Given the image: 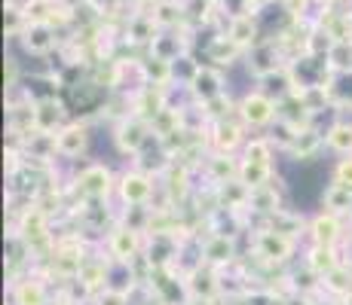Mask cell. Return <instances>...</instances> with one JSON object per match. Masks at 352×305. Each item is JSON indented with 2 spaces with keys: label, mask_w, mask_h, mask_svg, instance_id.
<instances>
[{
  "label": "cell",
  "mask_w": 352,
  "mask_h": 305,
  "mask_svg": "<svg viewBox=\"0 0 352 305\" xmlns=\"http://www.w3.org/2000/svg\"><path fill=\"white\" fill-rule=\"evenodd\" d=\"M129 37L138 40V43H144V40L157 37V19H147V16H135L132 22H129Z\"/></svg>",
  "instance_id": "29"
},
{
  "label": "cell",
  "mask_w": 352,
  "mask_h": 305,
  "mask_svg": "<svg viewBox=\"0 0 352 305\" xmlns=\"http://www.w3.org/2000/svg\"><path fill=\"white\" fill-rule=\"evenodd\" d=\"M349 22H352V16H349Z\"/></svg>",
  "instance_id": "36"
},
{
  "label": "cell",
  "mask_w": 352,
  "mask_h": 305,
  "mask_svg": "<svg viewBox=\"0 0 352 305\" xmlns=\"http://www.w3.org/2000/svg\"><path fill=\"white\" fill-rule=\"evenodd\" d=\"M309 235H313L316 244H324V247H334L337 239H340V217L337 214H319L313 223H309Z\"/></svg>",
  "instance_id": "14"
},
{
  "label": "cell",
  "mask_w": 352,
  "mask_h": 305,
  "mask_svg": "<svg viewBox=\"0 0 352 305\" xmlns=\"http://www.w3.org/2000/svg\"><path fill=\"white\" fill-rule=\"evenodd\" d=\"M77 193L83 199H104L111 193V171L104 165H89L80 171L77 178Z\"/></svg>",
  "instance_id": "5"
},
{
  "label": "cell",
  "mask_w": 352,
  "mask_h": 305,
  "mask_svg": "<svg viewBox=\"0 0 352 305\" xmlns=\"http://www.w3.org/2000/svg\"><path fill=\"white\" fill-rule=\"evenodd\" d=\"M16 305H50L46 300V284L37 278H25L16 284Z\"/></svg>",
  "instance_id": "19"
},
{
  "label": "cell",
  "mask_w": 352,
  "mask_h": 305,
  "mask_svg": "<svg viewBox=\"0 0 352 305\" xmlns=\"http://www.w3.org/2000/svg\"><path fill=\"white\" fill-rule=\"evenodd\" d=\"M236 256V247H233V235H208L206 244H202V263L208 266H230Z\"/></svg>",
  "instance_id": "10"
},
{
  "label": "cell",
  "mask_w": 352,
  "mask_h": 305,
  "mask_svg": "<svg viewBox=\"0 0 352 305\" xmlns=\"http://www.w3.org/2000/svg\"><path fill=\"white\" fill-rule=\"evenodd\" d=\"M187 305H208L206 300H193V302H187Z\"/></svg>",
  "instance_id": "35"
},
{
  "label": "cell",
  "mask_w": 352,
  "mask_h": 305,
  "mask_svg": "<svg viewBox=\"0 0 352 305\" xmlns=\"http://www.w3.org/2000/svg\"><path fill=\"white\" fill-rule=\"evenodd\" d=\"M208 171H212V180L221 186V183L239 178V162H233L227 153H218L212 162H208Z\"/></svg>",
  "instance_id": "25"
},
{
  "label": "cell",
  "mask_w": 352,
  "mask_h": 305,
  "mask_svg": "<svg viewBox=\"0 0 352 305\" xmlns=\"http://www.w3.org/2000/svg\"><path fill=\"white\" fill-rule=\"evenodd\" d=\"M343 305H352V293H346V296H343Z\"/></svg>",
  "instance_id": "34"
},
{
  "label": "cell",
  "mask_w": 352,
  "mask_h": 305,
  "mask_svg": "<svg viewBox=\"0 0 352 305\" xmlns=\"http://www.w3.org/2000/svg\"><path fill=\"white\" fill-rule=\"evenodd\" d=\"M104 275H107L104 260H83V266H80V272H77V281L83 284V287L96 290V287H104Z\"/></svg>",
  "instance_id": "24"
},
{
  "label": "cell",
  "mask_w": 352,
  "mask_h": 305,
  "mask_svg": "<svg viewBox=\"0 0 352 305\" xmlns=\"http://www.w3.org/2000/svg\"><path fill=\"white\" fill-rule=\"evenodd\" d=\"M16 80H19V64L12 58H6V89H16Z\"/></svg>",
  "instance_id": "33"
},
{
  "label": "cell",
  "mask_w": 352,
  "mask_h": 305,
  "mask_svg": "<svg viewBox=\"0 0 352 305\" xmlns=\"http://www.w3.org/2000/svg\"><path fill=\"white\" fill-rule=\"evenodd\" d=\"M120 195H123V202L132 208L147 205L153 195V183L144 171H129V174H123V180H120Z\"/></svg>",
  "instance_id": "6"
},
{
  "label": "cell",
  "mask_w": 352,
  "mask_h": 305,
  "mask_svg": "<svg viewBox=\"0 0 352 305\" xmlns=\"http://www.w3.org/2000/svg\"><path fill=\"white\" fill-rule=\"evenodd\" d=\"M322 147V138L313 132V128H303V132H297V138L288 144V153L294 156V159L307 162V159H316V153H319Z\"/></svg>",
  "instance_id": "18"
},
{
  "label": "cell",
  "mask_w": 352,
  "mask_h": 305,
  "mask_svg": "<svg viewBox=\"0 0 352 305\" xmlns=\"http://www.w3.org/2000/svg\"><path fill=\"white\" fill-rule=\"evenodd\" d=\"M86 144H89V128H86V122H67V125H62L56 132L58 156L74 159V156H80L86 150Z\"/></svg>",
  "instance_id": "4"
},
{
  "label": "cell",
  "mask_w": 352,
  "mask_h": 305,
  "mask_svg": "<svg viewBox=\"0 0 352 305\" xmlns=\"http://www.w3.org/2000/svg\"><path fill=\"white\" fill-rule=\"evenodd\" d=\"M324 144L340 156H352V125L349 122H337V125H331L328 134H324Z\"/></svg>",
  "instance_id": "22"
},
{
  "label": "cell",
  "mask_w": 352,
  "mask_h": 305,
  "mask_svg": "<svg viewBox=\"0 0 352 305\" xmlns=\"http://www.w3.org/2000/svg\"><path fill=\"white\" fill-rule=\"evenodd\" d=\"M190 92H193L196 101L212 104L214 98H221V95H224V77H221L214 67H199V71H196V77L190 80Z\"/></svg>",
  "instance_id": "7"
},
{
  "label": "cell",
  "mask_w": 352,
  "mask_h": 305,
  "mask_svg": "<svg viewBox=\"0 0 352 305\" xmlns=\"http://www.w3.org/2000/svg\"><path fill=\"white\" fill-rule=\"evenodd\" d=\"M239 52H242V46H236L230 37H218V40H214V46L208 49V58H212L214 64H230V61L239 56Z\"/></svg>",
  "instance_id": "27"
},
{
  "label": "cell",
  "mask_w": 352,
  "mask_h": 305,
  "mask_svg": "<svg viewBox=\"0 0 352 305\" xmlns=\"http://www.w3.org/2000/svg\"><path fill=\"white\" fill-rule=\"evenodd\" d=\"M254 254L261 256L263 263H285L291 254H294V239L276 232V229H261L254 235Z\"/></svg>",
  "instance_id": "1"
},
{
  "label": "cell",
  "mask_w": 352,
  "mask_h": 305,
  "mask_svg": "<svg viewBox=\"0 0 352 305\" xmlns=\"http://www.w3.org/2000/svg\"><path fill=\"white\" fill-rule=\"evenodd\" d=\"M107 247H111V256H117L120 263H132L141 254V239L135 229L117 226L111 232V239H107Z\"/></svg>",
  "instance_id": "9"
},
{
  "label": "cell",
  "mask_w": 352,
  "mask_h": 305,
  "mask_svg": "<svg viewBox=\"0 0 352 305\" xmlns=\"http://www.w3.org/2000/svg\"><path fill=\"white\" fill-rule=\"evenodd\" d=\"M270 138H254V141H248L245 144V159L242 162H257V165H273V153H270Z\"/></svg>",
  "instance_id": "28"
},
{
  "label": "cell",
  "mask_w": 352,
  "mask_h": 305,
  "mask_svg": "<svg viewBox=\"0 0 352 305\" xmlns=\"http://www.w3.org/2000/svg\"><path fill=\"white\" fill-rule=\"evenodd\" d=\"M322 284L328 290H334L337 296H346V293H352V272L349 269H343V266H337V269H331V272L322 278Z\"/></svg>",
  "instance_id": "26"
},
{
  "label": "cell",
  "mask_w": 352,
  "mask_h": 305,
  "mask_svg": "<svg viewBox=\"0 0 352 305\" xmlns=\"http://www.w3.org/2000/svg\"><path fill=\"white\" fill-rule=\"evenodd\" d=\"M267 229H276V232L288 235V239H297V235H300V229H303V217H297V214H288L285 208H282V211L270 214V223H267Z\"/></svg>",
  "instance_id": "23"
},
{
  "label": "cell",
  "mask_w": 352,
  "mask_h": 305,
  "mask_svg": "<svg viewBox=\"0 0 352 305\" xmlns=\"http://www.w3.org/2000/svg\"><path fill=\"white\" fill-rule=\"evenodd\" d=\"M117 147L120 153H138L141 147L147 144V138H151V122L141 119V117H126L123 122L117 125Z\"/></svg>",
  "instance_id": "3"
},
{
  "label": "cell",
  "mask_w": 352,
  "mask_h": 305,
  "mask_svg": "<svg viewBox=\"0 0 352 305\" xmlns=\"http://www.w3.org/2000/svg\"><path fill=\"white\" fill-rule=\"evenodd\" d=\"M239 141H242V125H233V122H227V119L214 122L212 144H214V150H218V153H227L230 156L236 147H239Z\"/></svg>",
  "instance_id": "17"
},
{
  "label": "cell",
  "mask_w": 352,
  "mask_h": 305,
  "mask_svg": "<svg viewBox=\"0 0 352 305\" xmlns=\"http://www.w3.org/2000/svg\"><path fill=\"white\" fill-rule=\"evenodd\" d=\"M239 113L248 125H270V122L279 117V104H276L273 98H267L263 92H252L242 98Z\"/></svg>",
  "instance_id": "2"
},
{
  "label": "cell",
  "mask_w": 352,
  "mask_h": 305,
  "mask_svg": "<svg viewBox=\"0 0 352 305\" xmlns=\"http://www.w3.org/2000/svg\"><path fill=\"white\" fill-rule=\"evenodd\" d=\"M34 113H37V132L56 134V125L65 119V104L52 95V98H43L34 104Z\"/></svg>",
  "instance_id": "13"
},
{
  "label": "cell",
  "mask_w": 352,
  "mask_h": 305,
  "mask_svg": "<svg viewBox=\"0 0 352 305\" xmlns=\"http://www.w3.org/2000/svg\"><path fill=\"white\" fill-rule=\"evenodd\" d=\"M340 266V260L334 256V247H324V244H313V250H309L307 256V269H313L319 278H324L331 272V269Z\"/></svg>",
  "instance_id": "21"
},
{
  "label": "cell",
  "mask_w": 352,
  "mask_h": 305,
  "mask_svg": "<svg viewBox=\"0 0 352 305\" xmlns=\"http://www.w3.org/2000/svg\"><path fill=\"white\" fill-rule=\"evenodd\" d=\"M153 19H157V25H175L181 22V10H175L172 3H160V12Z\"/></svg>",
  "instance_id": "32"
},
{
  "label": "cell",
  "mask_w": 352,
  "mask_h": 305,
  "mask_svg": "<svg viewBox=\"0 0 352 305\" xmlns=\"http://www.w3.org/2000/svg\"><path fill=\"white\" fill-rule=\"evenodd\" d=\"M227 37L233 40L236 46H242V49H252V46H254V37H257V25H254V19L248 16V12H236V16L230 19Z\"/></svg>",
  "instance_id": "15"
},
{
  "label": "cell",
  "mask_w": 352,
  "mask_h": 305,
  "mask_svg": "<svg viewBox=\"0 0 352 305\" xmlns=\"http://www.w3.org/2000/svg\"><path fill=\"white\" fill-rule=\"evenodd\" d=\"M22 43L31 56H46V52L56 46V34H52L50 25H40V22H25L22 28Z\"/></svg>",
  "instance_id": "11"
},
{
  "label": "cell",
  "mask_w": 352,
  "mask_h": 305,
  "mask_svg": "<svg viewBox=\"0 0 352 305\" xmlns=\"http://www.w3.org/2000/svg\"><path fill=\"white\" fill-rule=\"evenodd\" d=\"M334 180L352 189V156H349V159H340V162H337V168H334Z\"/></svg>",
  "instance_id": "31"
},
{
  "label": "cell",
  "mask_w": 352,
  "mask_h": 305,
  "mask_svg": "<svg viewBox=\"0 0 352 305\" xmlns=\"http://www.w3.org/2000/svg\"><path fill=\"white\" fill-rule=\"evenodd\" d=\"M279 49H276V43H254L252 46V71H254V77L257 80H263V77H270V73H276V71H282L279 67Z\"/></svg>",
  "instance_id": "12"
},
{
  "label": "cell",
  "mask_w": 352,
  "mask_h": 305,
  "mask_svg": "<svg viewBox=\"0 0 352 305\" xmlns=\"http://www.w3.org/2000/svg\"><path fill=\"white\" fill-rule=\"evenodd\" d=\"M248 208L252 211H261V214H276V211H282V195L276 193L270 183H263V186H257L252 189V202H248Z\"/></svg>",
  "instance_id": "20"
},
{
  "label": "cell",
  "mask_w": 352,
  "mask_h": 305,
  "mask_svg": "<svg viewBox=\"0 0 352 305\" xmlns=\"http://www.w3.org/2000/svg\"><path fill=\"white\" fill-rule=\"evenodd\" d=\"M16 239H22L28 250L37 247V241H46V239H50L46 211H40V208H31V211H25V214H22V223H19V235H16Z\"/></svg>",
  "instance_id": "8"
},
{
  "label": "cell",
  "mask_w": 352,
  "mask_h": 305,
  "mask_svg": "<svg viewBox=\"0 0 352 305\" xmlns=\"http://www.w3.org/2000/svg\"><path fill=\"white\" fill-rule=\"evenodd\" d=\"M322 205H324V211H328V214H337V217H340V214H352V189L334 180L322 193Z\"/></svg>",
  "instance_id": "16"
},
{
  "label": "cell",
  "mask_w": 352,
  "mask_h": 305,
  "mask_svg": "<svg viewBox=\"0 0 352 305\" xmlns=\"http://www.w3.org/2000/svg\"><path fill=\"white\" fill-rule=\"evenodd\" d=\"M96 305H129V293L117 287H101L96 296Z\"/></svg>",
  "instance_id": "30"
},
{
  "label": "cell",
  "mask_w": 352,
  "mask_h": 305,
  "mask_svg": "<svg viewBox=\"0 0 352 305\" xmlns=\"http://www.w3.org/2000/svg\"><path fill=\"white\" fill-rule=\"evenodd\" d=\"M208 3H212V0H208Z\"/></svg>",
  "instance_id": "37"
}]
</instances>
